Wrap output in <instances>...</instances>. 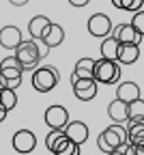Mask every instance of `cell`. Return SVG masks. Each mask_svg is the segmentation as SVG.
Segmentation results:
<instances>
[{
    "instance_id": "1",
    "label": "cell",
    "mask_w": 144,
    "mask_h": 155,
    "mask_svg": "<svg viewBox=\"0 0 144 155\" xmlns=\"http://www.w3.org/2000/svg\"><path fill=\"white\" fill-rule=\"evenodd\" d=\"M30 82H32V88L37 93H50L60 82V73H58V69H54L50 65H39L32 71V80Z\"/></svg>"
},
{
    "instance_id": "2",
    "label": "cell",
    "mask_w": 144,
    "mask_h": 155,
    "mask_svg": "<svg viewBox=\"0 0 144 155\" xmlns=\"http://www.w3.org/2000/svg\"><path fill=\"white\" fill-rule=\"evenodd\" d=\"M15 58L19 61L24 71H34L39 65H41V56H39V50H37V41L30 39V41H22L15 50Z\"/></svg>"
},
{
    "instance_id": "3",
    "label": "cell",
    "mask_w": 144,
    "mask_h": 155,
    "mask_svg": "<svg viewBox=\"0 0 144 155\" xmlns=\"http://www.w3.org/2000/svg\"><path fill=\"white\" fill-rule=\"evenodd\" d=\"M0 75L5 78V86L7 88L17 91V86L22 84L24 69H22V65H19V61L15 56H7L5 61H0Z\"/></svg>"
},
{
    "instance_id": "4",
    "label": "cell",
    "mask_w": 144,
    "mask_h": 155,
    "mask_svg": "<svg viewBox=\"0 0 144 155\" xmlns=\"http://www.w3.org/2000/svg\"><path fill=\"white\" fill-rule=\"evenodd\" d=\"M95 80L99 84H116L120 80L118 61H108L103 56L99 61H95Z\"/></svg>"
},
{
    "instance_id": "5",
    "label": "cell",
    "mask_w": 144,
    "mask_h": 155,
    "mask_svg": "<svg viewBox=\"0 0 144 155\" xmlns=\"http://www.w3.org/2000/svg\"><path fill=\"white\" fill-rule=\"evenodd\" d=\"M97 80L95 78H71V88L73 95L80 101H93L97 97Z\"/></svg>"
},
{
    "instance_id": "6",
    "label": "cell",
    "mask_w": 144,
    "mask_h": 155,
    "mask_svg": "<svg viewBox=\"0 0 144 155\" xmlns=\"http://www.w3.org/2000/svg\"><path fill=\"white\" fill-rule=\"evenodd\" d=\"M86 28H88V32H90L93 37H99V39H103V37L112 35V30H114L112 19H110L106 13H95V15H90Z\"/></svg>"
},
{
    "instance_id": "7",
    "label": "cell",
    "mask_w": 144,
    "mask_h": 155,
    "mask_svg": "<svg viewBox=\"0 0 144 155\" xmlns=\"http://www.w3.org/2000/svg\"><path fill=\"white\" fill-rule=\"evenodd\" d=\"M43 121L50 129H65L69 123V112L65 106H50L43 114Z\"/></svg>"
},
{
    "instance_id": "8",
    "label": "cell",
    "mask_w": 144,
    "mask_h": 155,
    "mask_svg": "<svg viewBox=\"0 0 144 155\" xmlns=\"http://www.w3.org/2000/svg\"><path fill=\"white\" fill-rule=\"evenodd\" d=\"M101 138H103L108 142V147L114 151L120 144H125L129 140V136H127V129L123 127V123H114V125H110V127H106L103 131H101Z\"/></svg>"
},
{
    "instance_id": "9",
    "label": "cell",
    "mask_w": 144,
    "mask_h": 155,
    "mask_svg": "<svg viewBox=\"0 0 144 155\" xmlns=\"http://www.w3.org/2000/svg\"><path fill=\"white\" fill-rule=\"evenodd\" d=\"M11 144H13V149H15L17 153H22V155L32 153L34 147H37V136H34L30 129H19V131L13 134Z\"/></svg>"
},
{
    "instance_id": "10",
    "label": "cell",
    "mask_w": 144,
    "mask_h": 155,
    "mask_svg": "<svg viewBox=\"0 0 144 155\" xmlns=\"http://www.w3.org/2000/svg\"><path fill=\"white\" fill-rule=\"evenodd\" d=\"M22 30H19L17 26H5L0 28V45H2L5 50H17V45L22 43Z\"/></svg>"
},
{
    "instance_id": "11",
    "label": "cell",
    "mask_w": 144,
    "mask_h": 155,
    "mask_svg": "<svg viewBox=\"0 0 144 155\" xmlns=\"http://www.w3.org/2000/svg\"><path fill=\"white\" fill-rule=\"evenodd\" d=\"M65 134H67V138L75 144H84L88 140V125L86 123H82V121H69L67 127H65Z\"/></svg>"
},
{
    "instance_id": "12",
    "label": "cell",
    "mask_w": 144,
    "mask_h": 155,
    "mask_svg": "<svg viewBox=\"0 0 144 155\" xmlns=\"http://www.w3.org/2000/svg\"><path fill=\"white\" fill-rule=\"evenodd\" d=\"M112 35L118 39V43H138V45H140L142 39H144V37L131 26V22H129V24H118Z\"/></svg>"
},
{
    "instance_id": "13",
    "label": "cell",
    "mask_w": 144,
    "mask_h": 155,
    "mask_svg": "<svg viewBox=\"0 0 144 155\" xmlns=\"http://www.w3.org/2000/svg\"><path fill=\"white\" fill-rule=\"evenodd\" d=\"M108 116L114 121V123H129V112H127V101H123V99H116L110 101L108 106Z\"/></svg>"
},
{
    "instance_id": "14",
    "label": "cell",
    "mask_w": 144,
    "mask_h": 155,
    "mask_svg": "<svg viewBox=\"0 0 144 155\" xmlns=\"http://www.w3.org/2000/svg\"><path fill=\"white\" fill-rule=\"evenodd\" d=\"M138 58H140L138 43H120V48H118V63L120 65H133Z\"/></svg>"
},
{
    "instance_id": "15",
    "label": "cell",
    "mask_w": 144,
    "mask_h": 155,
    "mask_svg": "<svg viewBox=\"0 0 144 155\" xmlns=\"http://www.w3.org/2000/svg\"><path fill=\"white\" fill-rule=\"evenodd\" d=\"M50 17L47 15H34L30 22H28V32H30V39H43L47 26H50Z\"/></svg>"
},
{
    "instance_id": "16",
    "label": "cell",
    "mask_w": 144,
    "mask_h": 155,
    "mask_svg": "<svg viewBox=\"0 0 144 155\" xmlns=\"http://www.w3.org/2000/svg\"><path fill=\"white\" fill-rule=\"evenodd\" d=\"M116 97L129 104V101H133V99H138V97H140V86H138L136 82H131V80L120 82L118 88H116Z\"/></svg>"
},
{
    "instance_id": "17",
    "label": "cell",
    "mask_w": 144,
    "mask_h": 155,
    "mask_svg": "<svg viewBox=\"0 0 144 155\" xmlns=\"http://www.w3.org/2000/svg\"><path fill=\"white\" fill-rule=\"evenodd\" d=\"M118 48H120L118 39L114 35H108L101 41V56L108 58V61H118Z\"/></svg>"
},
{
    "instance_id": "18",
    "label": "cell",
    "mask_w": 144,
    "mask_h": 155,
    "mask_svg": "<svg viewBox=\"0 0 144 155\" xmlns=\"http://www.w3.org/2000/svg\"><path fill=\"white\" fill-rule=\"evenodd\" d=\"M43 41H45L50 48H58L60 43L65 41V30H63V26H60V24H50L47 30H45V35H43Z\"/></svg>"
},
{
    "instance_id": "19",
    "label": "cell",
    "mask_w": 144,
    "mask_h": 155,
    "mask_svg": "<svg viewBox=\"0 0 144 155\" xmlns=\"http://www.w3.org/2000/svg\"><path fill=\"white\" fill-rule=\"evenodd\" d=\"M71 78H95V58H80Z\"/></svg>"
},
{
    "instance_id": "20",
    "label": "cell",
    "mask_w": 144,
    "mask_h": 155,
    "mask_svg": "<svg viewBox=\"0 0 144 155\" xmlns=\"http://www.w3.org/2000/svg\"><path fill=\"white\" fill-rule=\"evenodd\" d=\"M127 136H129V142H131L133 147L144 144V119H142V121H133V123H129Z\"/></svg>"
},
{
    "instance_id": "21",
    "label": "cell",
    "mask_w": 144,
    "mask_h": 155,
    "mask_svg": "<svg viewBox=\"0 0 144 155\" xmlns=\"http://www.w3.org/2000/svg\"><path fill=\"white\" fill-rule=\"evenodd\" d=\"M127 112H129V123L144 119V99H142V97H138V99L127 104Z\"/></svg>"
},
{
    "instance_id": "22",
    "label": "cell",
    "mask_w": 144,
    "mask_h": 155,
    "mask_svg": "<svg viewBox=\"0 0 144 155\" xmlns=\"http://www.w3.org/2000/svg\"><path fill=\"white\" fill-rule=\"evenodd\" d=\"M0 106H2L7 112H11L15 106H17V93L13 91V88H2L0 91Z\"/></svg>"
},
{
    "instance_id": "23",
    "label": "cell",
    "mask_w": 144,
    "mask_h": 155,
    "mask_svg": "<svg viewBox=\"0 0 144 155\" xmlns=\"http://www.w3.org/2000/svg\"><path fill=\"white\" fill-rule=\"evenodd\" d=\"M112 7L114 9H123V11H140L144 7V0H112Z\"/></svg>"
},
{
    "instance_id": "24",
    "label": "cell",
    "mask_w": 144,
    "mask_h": 155,
    "mask_svg": "<svg viewBox=\"0 0 144 155\" xmlns=\"http://www.w3.org/2000/svg\"><path fill=\"white\" fill-rule=\"evenodd\" d=\"M131 26L144 37V11H142V9L133 13V17H131Z\"/></svg>"
},
{
    "instance_id": "25",
    "label": "cell",
    "mask_w": 144,
    "mask_h": 155,
    "mask_svg": "<svg viewBox=\"0 0 144 155\" xmlns=\"http://www.w3.org/2000/svg\"><path fill=\"white\" fill-rule=\"evenodd\" d=\"M34 41H37V50H39V56H41V61H43V58H47V54H50V45L43 41V39H34Z\"/></svg>"
},
{
    "instance_id": "26",
    "label": "cell",
    "mask_w": 144,
    "mask_h": 155,
    "mask_svg": "<svg viewBox=\"0 0 144 155\" xmlns=\"http://www.w3.org/2000/svg\"><path fill=\"white\" fill-rule=\"evenodd\" d=\"M90 2V0H69V5L71 7H75V9H82V7H86Z\"/></svg>"
},
{
    "instance_id": "27",
    "label": "cell",
    "mask_w": 144,
    "mask_h": 155,
    "mask_svg": "<svg viewBox=\"0 0 144 155\" xmlns=\"http://www.w3.org/2000/svg\"><path fill=\"white\" fill-rule=\"evenodd\" d=\"M9 2L13 7H24V5H28V0H9Z\"/></svg>"
},
{
    "instance_id": "28",
    "label": "cell",
    "mask_w": 144,
    "mask_h": 155,
    "mask_svg": "<svg viewBox=\"0 0 144 155\" xmlns=\"http://www.w3.org/2000/svg\"><path fill=\"white\" fill-rule=\"evenodd\" d=\"M7 114H9V112H7V110H5L2 106H0V123H2V121L7 119Z\"/></svg>"
},
{
    "instance_id": "29",
    "label": "cell",
    "mask_w": 144,
    "mask_h": 155,
    "mask_svg": "<svg viewBox=\"0 0 144 155\" xmlns=\"http://www.w3.org/2000/svg\"><path fill=\"white\" fill-rule=\"evenodd\" d=\"M108 155H125V151H123V149L118 147V149H114V151H110Z\"/></svg>"
},
{
    "instance_id": "30",
    "label": "cell",
    "mask_w": 144,
    "mask_h": 155,
    "mask_svg": "<svg viewBox=\"0 0 144 155\" xmlns=\"http://www.w3.org/2000/svg\"><path fill=\"white\" fill-rule=\"evenodd\" d=\"M133 149H136V155H144V144H138Z\"/></svg>"
},
{
    "instance_id": "31",
    "label": "cell",
    "mask_w": 144,
    "mask_h": 155,
    "mask_svg": "<svg viewBox=\"0 0 144 155\" xmlns=\"http://www.w3.org/2000/svg\"><path fill=\"white\" fill-rule=\"evenodd\" d=\"M2 88H5V78L0 75V91H2Z\"/></svg>"
}]
</instances>
